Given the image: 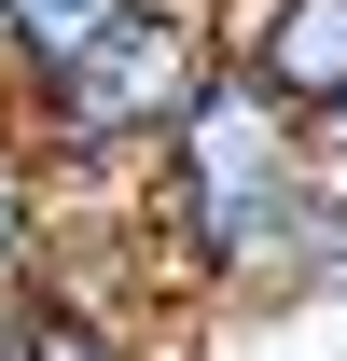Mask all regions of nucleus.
<instances>
[{
    "mask_svg": "<svg viewBox=\"0 0 347 361\" xmlns=\"http://www.w3.org/2000/svg\"><path fill=\"white\" fill-rule=\"evenodd\" d=\"M222 70L347 167V0H222Z\"/></svg>",
    "mask_w": 347,
    "mask_h": 361,
    "instance_id": "obj_3",
    "label": "nucleus"
},
{
    "mask_svg": "<svg viewBox=\"0 0 347 361\" xmlns=\"http://www.w3.org/2000/svg\"><path fill=\"white\" fill-rule=\"evenodd\" d=\"M28 361H153V334H126V319L56 306V292H42V334H28Z\"/></svg>",
    "mask_w": 347,
    "mask_h": 361,
    "instance_id": "obj_7",
    "label": "nucleus"
},
{
    "mask_svg": "<svg viewBox=\"0 0 347 361\" xmlns=\"http://www.w3.org/2000/svg\"><path fill=\"white\" fill-rule=\"evenodd\" d=\"M28 334H42V292L14 278V292H0V361H28Z\"/></svg>",
    "mask_w": 347,
    "mask_h": 361,
    "instance_id": "obj_8",
    "label": "nucleus"
},
{
    "mask_svg": "<svg viewBox=\"0 0 347 361\" xmlns=\"http://www.w3.org/2000/svg\"><path fill=\"white\" fill-rule=\"evenodd\" d=\"M42 236H56V180H42V153L0 126V292L14 278H42Z\"/></svg>",
    "mask_w": 347,
    "mask_h": 361,
    "instance_id": "obj_5",
    "label": "nucleus"
},
{
    "mask_svg": "<svg viewBox=\"0 0 347 361\" xmlns=\"http://www.w3.org/2000/svg\"><path fill=\"white\" fill-rule=\"evenodd\" d=\"M209 70H222V0H111L70 70L14 84V139L42 153L56 195H126Z\"/></svg>",
    "mask_w": 347,
    "mask_h": 361,
    "instance_id": "obj_2",
    "label": "nucleus"
},
{
    "mask_svg": "<svg viewBox=\"0 0 347 361\" xmlns=\"http://www.w3.org/2000/svg\"><path fill=\"white\" fill-rule=\"evenodd\" d=\"M0 126H14V56H0Z\"/></svg>",
    "mask_w": 347,
    "mask_h": 361,
    "instance_id": "obj_9",
    "label": "nucleus"
},
{
    "mask_svg": "<svg viewBox=\"0 0 347 361\" xmlns=\"http://www.w3.org/2000/svg\"><path fill=\"white\" fill-rule=\"evenodd\" d=\"M319 167H334V153H319L278 97H250L236 70H209V84H195V111L153 139V167L126 180L153 278H167L181 306H250L264 264L292 250V223H305V195H319Z\"/></svg>",
    "mask_w": 347,
    "mask_h": 361,
    "instance_id": "obj_1",
    "label": "nucleus"
},
{
    "mask_svg": "<svg viewBox=\"0 0 347 361\" xmlns=\"http://www.w3.org/2000/svg\"><path fill=\"white\" fill-rule=\"evenodd\" d=\"M97 14H111V0H0V56H14V84H42V70H70Z\"/></svg>",
    "mask_w": 347,
    "mask_h": 361,
    "instance_id": "obj_6",
    "label": "nucleus"
},
{
    "mask_svg": "<svg viewBox=\"0 0 347 361\" xmlns=\"http://www.w3.org/2000/svg\"><path fill=\"white\" fill-rule=\"evenodd\" d=\"M250 306H347V167H319V195H305L292 250L264 264V292H250Z\"/></svg>",
    "mask_w": 347,
    "mask_h": 361,
    "instance_id": "obj_4",
    "label": "nucleus"
}]
</instances>
